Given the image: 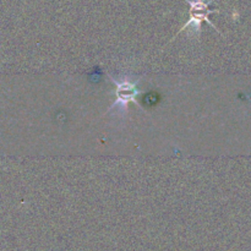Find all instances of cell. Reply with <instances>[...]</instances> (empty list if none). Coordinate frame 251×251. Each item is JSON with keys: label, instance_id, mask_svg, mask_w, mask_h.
I'll return each mask as SVG.
<instances>
[{"label": "cell", "instance_id": "1", "mask_svg": "<svg viewBox=\"0 0 251 251\" xmlns=\"http://www.w3.org/2000/svg\"><path fill=\"white\" fill-rule=\"evenodd\" d=\"M109 76L110 81L115 85L114 95L115 97H117V100L113 103L112 107L107 110L108 113L112 112L113 109H117V108H122L123 112H125V110H127V104H129L130 102H134L137 107L141 108L136 100L137 96L142 93V91L137 88V81H130L127 80V78L123 81H118L115 80L113 76Z\"/></svg>", "mask_w": 251, "mask_h": 251}, {"label": "cell", "instance_id": "2", "mask_svg": "<svg viewBox=\"0 0 251 251\" xmlns=\"http://www.w3.org/2000/svg\"><path fill=\"white\" fill-rule=\"evenodd\" d=\"M186 1H188V4L190 5V11H189L190 17H189L188 22H186V24L179 29L178 33H176V36H178L180 32H183L184 29H186L188 27H193V28L196 29V31H200L201 24H202L203 21L210 24L216 31L220 32V29L216 27V25L212 24V22L210 21V19H208V16H210L211 14L220 12V10L218 9H211L210 7L211 1H206V0H186Z\"/></svg>", "mask_w": 251, "mask_h": 251}]
</instances>
